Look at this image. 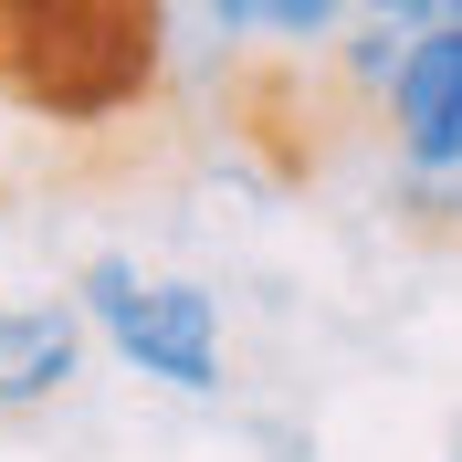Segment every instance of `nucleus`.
<instances>
[{
	"instance_id": "obj_1",
	"label": "nucleus",
	"mask_w": 462,
	"mask_h": 462,
	"mask_svg": "<svg viewBox=\"0 0 462 462\" xmlns=\"http://www.w3.org/2000/svg\"><path fill=\"white\" fill-rule=\"evenodd\" d=\"M169 85V0H0V95L42 126H116Z\"/></svg>"
},
{
	"instance_id": "obj_2",
	"label": "nucleus",
	"mask_w": 462,
	"mask_h": 462,
	"mask_svg": "<svg viewBox=\"0 0 462 462\" xmlns=\"http://www.w3.org/2000/svg\"><path fill=\"white\" fill-rule=\"evenodd\" d=\"M74 316H85L137 378H158L179 400H210V389H221V294L210 284L137 273L126 253H95L85 273H74Z\"/></svg>"
},
{
	"instance_id": "obj_3",
	"label": "nucleus",
	"mask_w": 462,
	"mask_h": 462,
	"mask_svg": "<svg viewBox=\"0 0 462 462\" xmlns=\"http://www.w3.org/2000/svg\"><path fill=\"white\" fill-rule=\"evenodd\" d=\"M368 126L389 137V169H462V22L400 32V63H389Z\"/></svg>"
},
{
	"instance_id": "obj_4",
	"label": "nucleus",
	"mask_w": 462,
	"mask_h": 462,
	"mask_svg": "<svg viewBox=\"0 0 462 462\" xmlns=\"http://www.w3.org/2000/svg\"><path fill=\"white\" fill-rule=\"evenodd\" d=\"M85 337L95 326L74 316V294H42V305H0V420L63 400L85 378Z\"/></svg>"
},
{
	"instance_id": "obj_5",
	"label": "nucleus",
	"mask_w": 462,
	"mask_h": 462,
	"mask_svg": "<svg viewBox=\"0 0 462 462\" xmlns=\"http://www.w3.org/2000/svg\"><path fill=\"white\" fill-rule=\"evenodd\" d=\"M357 0H210V22L242 32V42H294V53H326L346 32Z\"/></svg>"
},
{
	"instance_id": "obj_6",
	"label": "nucleus",
	"mask_w": 462,
	"mask_h": 462,
	"mask_svg": "<svg viewBox=\"0 0 462 462\" xmlns=\"http://www.w3.org/2000/svg\"><path fill=\"white\" fill-rule=\"evenodd\" d=\"M389 210L410 231H462V169H389Z\"/></svg>"
},
{
	"instance_id": "obj_7",
	"label": "nucleus",
	"mask_w": 462,
	"mask_h": 462,
	"mask_svg": "<svg viewBox=\"0 0 462 462\" xmlns=\"http://www.w3.org/2000/svg\"><path fill=\"white\" fill-rule=\"evenodd\" d=\"M357 11H378V22H400V32H431V22H462V0H357Z\"/></svg>"
}]
</instances>
